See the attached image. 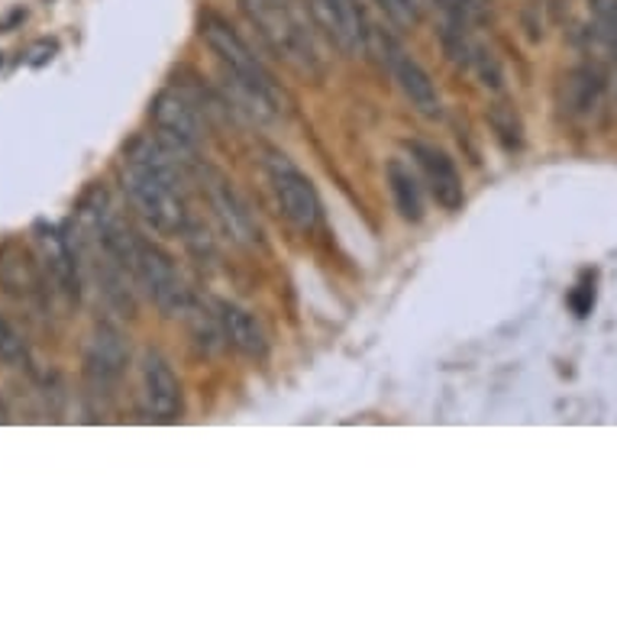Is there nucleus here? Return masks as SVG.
I'll return each mask as SVG.
<instances>
[{
  "label": "nucleus",
  "mask_w": 617,
  "mask_h": 617,
  "mask_svg": "<svg viewBox=\"0 0 617 617\" xmlns=\"http://www.w3.org/2000/svg\"><path fill=\"white\" fill-rule=\"evenodd\" d=\"M0 362L10 369H26L30 366V346L20 336V331L0 314Z\"/></svg>",
  "instance_id": "nucleus-19"
},
{
  "label": "nucleus",
  "mask_w": 617,
  "mask_h": 617,
  "mask_svg": "<svg viewBox=\"0 0 617 617\" xmlns=\"http://www.w3.org/2000/svg\"><path fill=\"white\" fill-rule=\"evenodd\" d=\"M123 191L137 214L162 237H185L194 220L185 201L182 159L155 137L133 140L123 159Z\"/></svg>",
  "instance_id": "nucleus-1"
},
{
  "label": "nucleus",
  "mask_w": 617,
  "mask_h": 617,
  "mask_svg": "<svg viewBox=\"0 0 617 617\" xmlns=\"http://www.w3.org/2000/svg\"><path fill=\"white\" fill-rule=\"evenodd\" d=\"M214 311H217V321L224 327L227 346H234L239 356L256 359V362L269 356V333L249 307H242L237 301H217Z\"/></svg>",
  "instance_id": "nucleus-13"
},
{
  "label": "nucleus",
  "mask_w": 617,
  "mask_h": 617,
  "mask_svg": "<svg viewBox=\"0 0 617 617\" xmlns=\"http://www.w3.org/2000/svg\"><path fill=\"white\" fill-rule=\"evenodd\" d=\"M36 234H40V246H43L48 275L55 279V285H58V291L65 297L78 301L82 288H78V256H75V246L62 237L58 230H52V227L46 230L43 224L36 227Z\"/></svg>",
  "instance_id": "nucleus-15"
},
{
  "label": "nucleus",
  "mask_w": 617,
  "mask_h": 617,
  "mask_svg": "<svg viewBox=\"0 0 617 617\" xmlns=\"http://www.w3.org/2000/svg\"><path fill=\"white\" fill-rule=\"evenodd\" d=\"M488 123H491V133H495V140L505 145L508 152L521 149V145H523V123H521V113H518V110H515L511 104H505V100L491 104V107H488Z\"/></svg>",
  "instance_id": "nucleus-18"
},
{
  "label": "nucleus",
  "mask_w": 617,
  "mask_h": 617,
  "mask_svg": "<svg viewBox=\"0 0 617 617\" xmlns=\"http://www.w3.org/2000/svg\"><path fill=\"white\" fill-rule=\"evenodd\" d=\"M58 52V46L52 43V40H43V43H36V46L30 48V68H43L46 62H52V55Z\"/></svg>",
  "instance_id": "nucleus-22"
},
{
  "label": "nucleus",
  "mask_w": 617,
  "mask_h": 617,
  "mask_svg": "<svg viewBox=\"0 0 617 617\" xmlns=\"http://www.w3.org/2000/svg\"><path fill=\"white\" fill-rule=\"evenodd\" d=\"M152 123H155V140L165 145L169 152H175L178 159L194 155V149L201 145V117L191 107L188 97L178 91H162L152 100Z\"/></svg>",
  "instance_id": "nucleus-11"
},
{
  "label": "nucleus",
  "mask_w": 617,
  "mask_h": 617,
  "mask_svg": "<svg viewBox=\"0 0 617 617\" xmlns=\"http://www.w3.org/2000/svg\"><path fill=\"white\" fill-rule=\"evenodd\" d=\"M242 17L279 62L304 78L324 75V55L307 0H239Z\"/></svg>",
  "instance_id": "nucleus-3"
},
{
  "label": "nucleus",
  "mask_w": 617,
  "mask_h": 617,
  "mask_svg": "<svg viewBox=\"0 0 617 617\" xmlns=\"http://www.w3.org/2000/svg\"><path fill=\"white\" fill-rule=\"evenodd\" d=\"M605 75L598 68H575L560 85V107L572 120H592L605 107Z\"/></svg>",
  "instance_id": "nucleus-14"
},
{
  "label": "nucleus",
  "mask_w": 617,
  "mask_h": 617,
  "mask_svg": "<svg viewBox=\"0 0 617 617\" xmlns=\"http://www.w3.org/2000/svg\"><path fill=\"white\" fill-rule=\"evenodd\" d=\"M201 40L210 48V55L217 58L227 91L239 104V110H246L249 117L272 123L282 120L288 113L285 91L275 85V78L269 75V68L259 62V55L239 40V33L217 13H204L201 17Z\"/></svg>",
  "instance_id": "nucleus-2"
},
{
  "label": "nucleus",
  "mask_w": 617,
  "mask_h": 617,
  "mask_svg": "<svg viewBox=\"0 0 617 617\" xmlns=\"http://www.w3.org/2000/svg\"><path fill=\"white\" fill-rule=\"evenodd\" d=\"M140 388H143L145 414L155 424H175L182 418L185 411L182 381L159 349H145L140 359Z\"/></svg>",
  "instance_id": "nucleus-10"
},
{
  "label": "nucleus",
  "mask_w": 617,
  "mask_h": 617,
  "mask_svg": "<svg viewBox=\"0 0 617 617\" xmlns=\"http://www.w3.org/2000/svg\"><path fill=\"white\" fill-rule=\"evenodd\" d=\"M385 178H388V191H391V201H394L398 214L408 224H421L424 220V188H421L418 172L408 162L391 159L388 169H385Z\"/></svg>",
  "instance_id": "nucleus-17"
},
{
  "label": "nucleus",
  "mask_w": 617,
  "mask_h": 617,
  "mask_svg": "<svg viewBox=\"0 0 617 617\" xmlns=\"http://www.w3.org/2000/svg\"><path fill=\"white\" fill-rule=\"evenodd\" d=\"M0 285L17 301H33V297L43 294L40 269L23 246H3L0 249Z\"/></svg>",
  "instance_id": "nucleus-16"
},
{
  "label": "nucleus",
  "mask_w": 617,
  "mask_h": 617,
  "mask_svg": "<svg viewBox=\"0 0 617 617\" xmlns=\"http://www.w3.org/2000/svg\"><path fill=\"white\" fill-rule=\"evenodd\" d=\"M450 20H456V23H473L478 17H485V0H433Z\"/></svg>",
  "instance_id": "nucleus-21"
},
{
  "label": "nucleus",
  "mask_w": 617,
  "mask_h": 617,
  "mask_svg": "<svg viewBox=\"0 0 617 617\" xmlns=\"http://www.w3.org/2000/svg\"><path fill=\"white\" fill-rule=\"evenodd\" d=\"M311 20L317 33L331 43L336 52L359 58L369 52L372 26L359 7V0H307Z\"/></svg>",
  "instance_id": "nucleus-7"
},
{
  "label": "nucleus",
  "mask_w": 617,
  "mask_h": 617,
  "mask_svg": "<svg viewBox=\"0 0 617 617\" xmlns=\"http://www.w3.org/2000/svg\"><path fill=\"white\" fill-rule=\"evenodd\" d=\"M381 13L398 26V30H418L424 20V7L421 0H376Z\"/></svg>",
  "instance_id": "nucleus-20"
},
{
  "label": "nucleus",
  "mask_w": 617,
  "mask_h": 617,
  "mask_svg": "<svg viewBox=\"0 0 617 617\" xmlns=\"http://www.w3.org/2000/svg\"><path fill=\"white\" fill-rule=\"evenodd\" d=\"M411 155L421 169V178L427 182L433 201L443 207V210H459L463 201H466V191H463V178L453 165V159L430 143H411Z\"/></svg>",
  "instance_id": "nucleus-12"
},
{
  "label": "nucleus",
  "mask_w": 617,
  "mask_h": 617,
  "mask_svg": "<svg viewBox=\"0 0 617 617\" xmlns=\"http://www.w3.org/2000/svg\"><path fill=\"white\" fill-rule=\"evenodd\" d=\"M266 175H269V188H272V197H275L282 217L294 230L314 234L324 220V204H321L314 182L288 155H279V152L269 155Z\"/></svg>",
  "instance_id": "nucleus-5"
},
{
  "label": "nucleus",
  "mask_w": 617,
  "mask_h": 617,
  "mask_svg": "<svg viewBox=\"0 0 617 617\" xmlns=\"http://www.w3.org/2000/svg\"><path fill=\"white\" fill-rule=\"evenodd\" d=\"M0 424H7V408H3V401H0Z\"/></svg>",
  "instance_id": "nucleus-23"
},
{
  "label": "nucleus",
  "mask_w": 617,
  "mask_h": 617,
  "mask_svg": "<svg viewBox=\"0 0 617 617\" xmlns=\"http://www.w3.org/2000/svg\"><path fill=\"white\" fill-rule=\"evenodd\" d=\"M369 48H379L381 52V65L391 72L394 85L401 88V95L411 100V107L427 117V120H436L443 113V97H440V88L433 85L430 72L408 52L401 48L391 36H379L372 30V40H369Z\"/></svg>",
  "instance_id": "nucleus-6"
},
{
  "label": "nucleus",
  "mask_w": 617,
  "mask_h": 617,
  "mask_svg": "<svg viewBox=\"0 0 617 617\" xmlns=\"http://www.w3.org/2000/svg\"><path fill=\"white\" fill-rule=\"evenodd\" d=\"M201 188L207 194V204L220 224V230L227 234L230 242H237L242 249H256L262 246V230H259V220L256 214L249 210L246 197L234 188V182H227L220 172H210L204 169L201 172Z\"/></svg>",
  "instance_id": "nucleus-9"
},
{
  "label": "nucleus",
  "mask_w": 617,
  "mask_h": 617,
  "mask_svg": "<svg viewBox=\"0 0 617 617\" xmlns=\"http://www.w3.org/2000/svg\"><path fill=\"white\" fill-rule=\"evenodd\" d=\"M130 275L165 317H188L194 297H191L185 279L178 275L172 256L162 252L155 242L140 237L137 249H133V259H130Z\"/></svg>",
  "instance_id": "nucleus-4"
},
{
  "label": "nucleus",
  "mask_w": 617,
  "mask_h": 617,
  "mask_svg": "<svg viewBox=\"0 0 617 617\" xmlns=\"http://www.w3.org/2000/svg\"><path fill=\"white\" fill-rule=\"evenodd\" d=\"M130 362V346L123 339V333L117 331L113 324H97L88 346H85V381H88V394L110 401L117 385L127 372Z\"/></svg>",
  "instance_id": "nucleus-8"
}]
</instances>
